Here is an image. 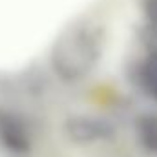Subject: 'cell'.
<instances>
[{"instance_id":"6da1fadb","label":"cell","mask_w":157,"mask_h":157,"mask_svg":"<svg viewBox=\"0 0 157 157\" xmlns=\"http://www.w3.org/2000/svg\"><path fill=\"white\" fill-rule=\"evenodd\" d=\"M102 49V28L91 20H77L55 40L51 49V68L62 82H80L97 68Z\"/></svg>"},{"instance_id":"7a4b0ae2","label":"cell","mask_w":157,"mask_h":157,"mask_svg":"<svg viewBox=\"0 0 157 157\" xmlns=\"http://www.w3.org/2000/svg\"><path fill=\"white\" fill-rule=\"evenodd\" d=\"M68 128V135L70 139L77 141L80 144H90V143H97L102 139H110L115 130L113 126L99 117H73L68 121L66 124Z\"/></svg>"},{"instance_id":"3957f363","label":"cell","mask_w":157,"mask_h":157,"mask_svg":"<svg viewBox=\"0 0 157 157\" xmlns=\"http://www.w3.org/2000/svg\"><path fill=\"white\" fill-rule=\"evenodd\" d=\"M137 137L141 141V146L152 154L157 155V115L146 113L141 115L137 121Z\"/></svg>"},{"instance_id":"277c9868","label":"cell","mask_w":157,"mask_h":157,"mask_svg":"<svg viewBox=\"0 0 157 157\" xmlns=\"http://www.w3.org/2000/svg\"><path fill=\"white\" fill-rule=\"evenodd\" d=\"M141 82H143V88L157 99V49H154L148 59L143 62V68H141Z\"/></svg>"},{"instance_id":"5b68a950","label":"cell","mask_w":157,"mask_h":157,"mask_svg":"<svg viewBox=\"0 0 157 157\" xmlns=\"http://www.w3.org/2000/svg\"><path fill=\"white\" fill-rule=\"evenodd\" d=\"M144 15H146V20L152 24V28L157 29V0L144 2Z\"/></svg>"}]
</instances>
